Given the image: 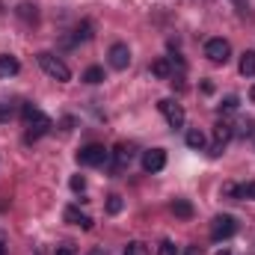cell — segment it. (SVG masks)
I'll list each match as a JSON object with an SVG mask.
<instances>
[{"label":"cell","instance_id":"obj_1","mask_svg":"<svg viewBox=\"0 0 255 255\" xmlns=\"http://www.w3.org/2000/svg\"><path fill=\"white\" fill-rule=\"evenodd\" d=\"M24 125H27V142H33V139H39V136H45L54 122H51V116H45L39 107H33V104H24Z\"/></svg>","mask_w":255,"mask_h":255},{"label":"cell","instance_id":"obj_2","mask_svg":"<svg viewBox=\"0 0 255 255\" xmlns=\"http://www.w3.org/2000/svg\"><path fill=\"white\" fill-rule=\"evenodd\" d=\"M39 65H42V71H45L48 77H54V80H60V83L71 80V71H68V65H65L60 57L48 54V51H42V54H39Z\"/></svg>","mask_w":255,"mask_h":255},{"label":"cell","instance_id":"obj_3","mask_svg":"<svg viewBox=\"0 0 255 255\" xmlns=\"http://www.w3.org/2000/svg\"><path fill=\"white\" fill-rule=\"evenodd\" d=\"M107 157H110V151H107L101 142H89V145H83V148L77 151V163H80V166H104Z\"/></svg>","mask_w":255,"mask_h":255},{"label":"cell","instance_id":"obj_4","mask_svg":"<svg viewBox=\"0 0 255 255\" xmlns=\"http://www.w3.org/2000/svg\"><path fill=\"white\" fill-rule=\"evenodd\" d=\"M205 57L217 65H226L229 57H232V45H229L226 39H208V42H205Z\"/></svg>","mask_w":255,"mask_h":255},{"label":"cell","instance_id":"obj_5","mask_svg":"<svg viewBox=\"0 0 255 255\" xmlns=\"http://www.w3.org/2000/svg\"><path fill=\"white\" fill-rule=\"evenodd\" d=\"M235 232H238V220L235 217H229V214L214 217V223H211V238L214 241H229Z\"/></svg>","mask_w":255,"mask_h":255},{"label":"cell","instance_id":"obj_6","mask_svg":"<svg viewBox=\"0 0 255 255\" xmlns=\"http://www.w3.org/2000/svg\"><path fill=\"white\" fill-rule=\"evenodd\" d=\"M157 110L163 113V119L169 122V128H181V125H184V107H181L178 101H172V98H163V101L157 104Z\"/></svg>","mask_w":255,"mask_h":255},{"label":"cell","instance_id":"obj_7","mask_svg":"<svg viewBox=\"0 0 255 255\" xmlns=\"http://www.w3.org/2000/svg\"><path fill=\"white\" fill-rule=\"evenodd\" d=\"M235 136V125H229V122H217L214 125V145H211V154L217 157V154H223V148H226V142Z\"/></svg>","mask_w":255,"mask_h":255},{"label":"cell","instance_id":"obj_8","mask_svg":"<svg viewBox=\"0 0 255 255\" xmlns=\"http://www.w3.org/2000/svg\"><path fill=\"white\" fill-rule=\"evenodd\" d=\"M163 166H166V151L163 148H148L142 154V169L145 172H160Z\"/></svg>","mask_w":255,"mask_h":255},{"label":"cell","instance_id":"obj_9","mask_svg":"<svg viewBox=\"0 0 255 255\" xmlns=\"http://www.w3.org/2000/svg\"><path fill=\"white\" fill-rule=\"evenodd\" d=\"M110 65H113L116 71H125L128 65H130V48H128L125 42H116V45L110 48Z\"/></svg>","mask_w":255,"mask_h":255},{"label":"cell","instance_id":"obj_10","mask_svg":"<svg viewBox=\"0 0 255 255\" xmlns=\"http://www.w3.org/2000/svg\"><path fill=\"white\" fill-rule=\"evenodd\" d=\"M63 220H65V223H71V226H80V229H86V232L92 229V220H89L86 214H80V208H74V205H71V208H65Z\"/></svg>","mask_w":255,"mask_h":255},{"label":"cell","instance_id":"obj_11","mask_svg":"<svg viewBox=\"0 0 255 255\" xmlns=\"http://www.w3.org/2000/svg\"><path fill=\"white\" fill-rule=\"evenodd\" d=\"M18 71H21V63H18L15 57H9V54H3V57H0V80L15 77Z\"/></svg>","mask_w":255,"mask_h":255},{"label":"cell","instance_id":"obj_12","mask_svg":"<svg viewBox=\"0 0 255 255\" xmlns=\"http://www.w3.org/2000/svg\"><path fill=\"white\" fill-rule=\"evenodd\" d=\"M151 74H154L157 80H169V77H172V60H166V57L154 60V63H151Z\"/></svg>","mask_w":255,"mask_h":255},{"label":"cell","instance_id":"obj_13","mask_svg":"<svg viewBox=\"0 0 255 255\" xmlns=\"http://www.w3.org/2000/svg\"><path fill=\"white\" fill-rule=\"evenodd\" d=\"M130 157H133V145H125V142H119L116 145V151H113V160H116V166L122 169L130 163Z\"/></svg>","mask_w":255,"mask_h":255},{"label":"cell","instance_id":"obj_14","mask_svg":"<svg viewBox=\"0 0 255 255\" xmlns=\"http://www.w3.org/2000/svg\"><path fill=\"white\" fill-rule=\"evenodd\" d=\"M172 214H175L178 220H190L193 217V205L187 202V199H175V202H172Z\"/></svg>","mask_w":255,"mask_h":255},{"label":"cell","instance_id":"obj_15","mask_svg":"<svg viewBox=\"0 0 255 255\" xmlns=\"http://www.w3.org/2000/svg\"><path fill=\"white\" fill-rule=\"evenodd\" d=\"M95 27H92V21H80L77 27H74V42H89L95 33H92Z\"/></svg>","mask_w":255,"mask_h":255},{"label":"cell","instance_id":"obj_16","mask_svg":"<svg viewBox=\"0 0 255 255\" xmlns=\"http://www.w3.org/2000/svg\"><path fill=\"white\" fill-rule=\"evenodd\" d=\"M238 68H241L244 77H253L255 74V51H247V54L241 57V65H238Z\"/></svg>","mask_w":255,"mask_h":255},{"label":"cell","instance_id":"obj_17","mask_svg":"<svg viewBox=\"0 0 255 255\" xmlns=\"http://www.w3.org/2000/svg\"><path fill=\"white\" fill-rule=\"evenodd\" d=\"M205 142H208V139H205V133H202L199 128H193V130H187V145H190V148H196V151H202V148H205Z\"/></svg>","mask_w":255,"mask_h":255},{"label":"cell","instance_id":"obj_18","mask_svg":"<svg viewBox=\"0 0 255 255\" xmlns=\"http://www.w3.org/2000/svg\"><path fill=\"white\" fill-rule=\"evenodd\" d=\"M18 15H21L27 24H36V21H39V12H36L33 3H21V6H18Z\"/></svg>","mask_w":255,"mask_h":255},{"label":"cell","instance_id":"obj_19","mask_svg":"<svg viewBox=\"0 0 255 255\" xmlns=\"http://www.w3.org/2000/svg\"><path fill=\"white\" fill-rule=\"evenodd\" d=\"M101 80H104V68H101V65H92V68L83 71V83H92V86H95V83H101Z\"/></svg>","mask_w":255,"mask_h":255},{"label":"cell","instance_id":"obj_20","mask_svg":"<svg viewBox=\"0 0 255 255\" xmlns=\"http://www.w3.org/2000/svg\"><path fill=\"white\" fill-rule=\"evenodd\" d=\"M125 255H151V253H148V247H145V244H139V241H130V244L125 247Z\"/></svg>","mask_w":255,"mask_h":255},{"label":"cell","instance_id":"obj_21","mask_svg":"<svg viewBox=\"0 0 255 255\" xmlns=\"http://www.w3.org/2000/svg\"><path fill=\"white\" fill-rule=\"evenodd\" d=\"M238 104H241V98H238V95H229V98H223L220 113H235V110H238Z\"/></svg>","mask_w":255,"mask_h":255},{"label":"cell","instance_id":"obj_22","mask_svg":"<svg viewBox=\"0 0 255 255\" xmlns=\"http://www.w3.org/2000/svg\"><path fill=\"white\" fill-rule=\"evenodd\" d=\"M253 128H255V122L250 119V116H247V119H241V122H238L235 133H238V136H250V133H253Z\"/></svg>","mask_w":255,"mask_h":255},{"label":"cell","instance_id":"obj_23","mask_svg":"<svg viewBox=\"0 0 255 255\" xmlns=\"http://www.w3.org/2000/svg\"><path fill=\"white\" fill-rule=\"evenodd\" d=\"M238 199H255V181H247L244 187H238Z\"/></svg>","mask_w":255,"mask_h":255},{"label":"cell","instance_id":"obj_24","mask_svg":"<svg viewBox=\"0 0 255 255\" xmlns=\"http://www.w3.org/2000/svg\"><path fill=\"white\" fill-rule=\"evenodd\" d=\"M68 187H71L74 193H83V190H86V178H83V175H71Z\"/></svg>","mask_w":255,"mask_h":255},{"label":"cell","instance_id":"obj_25","mask_svg":"<svg viewBox=\"0 0 255 255\" xmlns=\"http://www.w3.org/2000/svg\"><path fill=\"white\" fill-rule=\"evenodd\" d=\"M122 211V196H110L107 199V214H119Z\"/></svg>","mask_w":255,"mask_h":255},{"label":"cell","instance_id":"obj_26","mask_svg":"<svg viewBox=\"0 0 255 255\" xmlns=\"http://www.w3.org/2000/svg\"><path fill=\"white\" fill-rule=\"evenodd\" d=\"M12 116H15V107H12L9 101H3V104H0V122H9Z\"/></svg>","mask_w":255,"mask_h":255},{"label":"cell","instance_id":"obj_27","mask_svg":"<svg viewBox=\"0 0 255 255\" xmlns=\"http://www.w3.org/2000/svg\"><path fill=\"white\" fill-rule=\"evenodd\" d=\"M157 255H178V247H175L172 241H163V244L157 247Z\"/></svg>","mask_w":255,"mask_h":255},{"label":"cell","instance_id":"obj_28","mask_svg":"<svg viewBox=\"0 0 255 255\" xmlns=\"http://www.w3.org/2000/svg\"><path fill=\"white\" fill-rule=\"evenodd\" d=\"M223 193H226V196H238V187H235V184H223Z\"/></svg>","mask_w":255,"mask_h":255},{"label":"cell","instance_id":"obj_29","mask_svg":"<svg viewBox=\"0 0 255 255\" xmlns=\"http://www.w3.org/2000/svg\"><path fill=\"white\" fill-rule=\"evenodd\" d=\"M57 255H74V250L71 247H57Z\"/></svg>","mask_w":255,"mask_h":255},{"label":"cell","instance_id":"obj_30","mask_svg":"<svg viewBox=\"0 0 255 255\" xmlns=\"http://www.w3.org/2000/svg\"><path fill=\"white\" fill-rule=\"evenodd\" d=\"M202 92H205V95H211V92H214V83H208V80H205V83H202Z\"/></svg>","mask_w":255,"mask_h":255},{"label":"cell","instance_id":"obj_31","mask_svg":"<svg viewBox=\"0 0 255 255\" xmlns=\"http://www.w3.org/2000/svg\"><path fill=\"white\" fill-rule=\"evenodd\" d=\"M71 128H74V119H71V116H68V119H63V130H71Z\"/></svg>","mask_w":255,"mask_h":255},{"label":"cell","instance_id":"obj_32","mask_svg":"<svg viewBox=\"0 0 255 255\" xmlns=\"http://www.w3.org/2000/svg\"><path fill=\"white\" fill-rule=\"evenodd\" d=\"M187 255H202V250H199V247H190V250H187Z\"/></svg>","mask_w":255,"mask_h":255},{"label":"cell","instance_id":"obj_33","mask_svg":"<svg viewBox=\"0 0 255 255\" xmlns=\"http://www.w3.org/2000/svg\"><path fill=\"white\" fill-rule=\"evenodd\" d=\"M89 255H107V253H104V250H98V247H95V250H89Z\"/></svg>","mask_w":255,"mask_h":255},{"label":"cell","instance_id":"obj_34","mask_svg":"<svg viewBox=\"0 0 255 255\" xmlns=\"http://www.w3.org/2000/svg\"><path fill=\"white\" fill-rule=\"evenodd\" d=\"M250 101H255V86L250 89Z\"/></svg>","mask_w":255,"mask_h":255},{"label":"cell","instance_id":"obj_35","mask_svg":"<svg viewBox=\"0 0 255 255\" xmlns=\"http://www.w3.org/2000/svg\"><path fill=\"white\" fill-rule=\"evenodd\" d=\"M0 255H6V247H3V244H0Z\"/></svg>","mask_w":255,"mask_h":255},{"label":"cell","instance_id":"obj_36","mask_svg":"<svg viewBox=\"0 0 255 255\" xmlns=\"http://www.w3.org/2000/svg\"><path fill=\"white\" fill-rule=\"evenodd\" d=\"M0 244H3V232H0Z\"/></svg>","mask_w":255,"mask_h":255},{"label":"cell","instance_id":"obj_37","mask_svg":"<svg viewBox=\"0 0 255 255\" xmlns=\"http://www.w3.org/2000/svg\"><path fill=\"white\" fill-rule=\"evenodd\" d=\"M220 255H232V253H220Z\"/></svg>","mask_w":255,"mask_h":255}]
</instances>
